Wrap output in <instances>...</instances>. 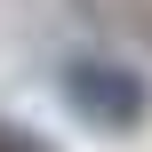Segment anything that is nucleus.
<instances>
[{"mask_svg": "<svg viewBox=\"0 0 152 152\" xmlns=\"http://www.w3.org/2000/svg\"><path fill=\"white\" fill-rule=\"evenodd\" d=\"M64 96L88 104V120H104V128H136V112H144V80L120 64H96V56L64 72Z\"/></svg>", "mask_w": 152, "mask_h": 152, "instance_id": "f257e3e1", "label": "nucleus"}, {"mask_svg": "<svg viewBox=\"0 0 152 152\" xmlns=\"http://www.w3.org/2000/svg\"><path fill=\"white\" fill-rule=\"evenodd\" d=\"M0 152H40L32 136H16V128H0Z\"/></svg>", "mask_w": 152, "mask_h": 152, "instance_id": "f03ea898", "label": "nucleus"}]
</instances>
